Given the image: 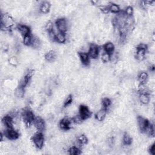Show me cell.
I'll list each match as a JSON object with an SVG mask.
<instances>
[{
    "label": "cell",
    "instance_id": "cell-35",
    "mask_svg": "<svg viewBox=\"0 0 155 155\" xmlns=\"http://www.w3.org/2000/svg\"><path fill=\"white\" fill-rule=\"evenodd\" d=\"M9 64L11 65L14 66V67H15V66H17L18 64V60L17 59L15 58V57H12L10 58L9 60Z\"/></svg>",
    "mask_w": 155,
    "mask_h": 155
},
{
    "label": "cell",
    "instance_id": "cell-33",
    "mask_svg": "<svg viewBox=\"0 0 155 155\" xmlns=\"http://www.w3.org/2000/svg\"><path fill=\"white\" fill-rule=\"evenodd\" d=\"M45 29L47 31V32L50 33L51 32L54 31V27H53V24L52 23L51 21H49L46 23V26H45Z\"/></svg>",
    "mask_w": 155,
    "mask_h": 155
},
{
    "label": "cell",
    "instance_id": "cell-23",
    "mask_svg": "<svg viewBox=\"0 0 155 155\" xmlns=\"http://www.w3.org/2000/svg\"><path fill=\"white\" fill-rule=\"evenodd\" d=\"M133 142V139L131 136L128 134L127 133H125L123 137V143L124 146H128L131 145Z\"/></svg>",
    "mask_w": 155,
    "mask_h": 155
},
{
    "label": "cell",
    "instance_id": "cell-28",
    "mask_svg": "<svg viewBox=\"0 0 155 155\" xmlns=\"http://www.w3.org/2000/svg\"><path fill=\"white\" fill-rule=\"evenodd\" d=\"M69 154L70 155H80L81 154V150L80 148L74 146L69 149Z\"/></svg>",
    "mask_w": 155,
    "mask_h": 155
},
{
    "label": "cell",
    "instance_id": "cell-15",
    "mask_svg": "<svg viewBox=\"0 0 155 155\" xmlns=\"http://www.w3.org/2000/svg\"><path fill=\"white\" fill-rule=\"evenodd\" d=\"M107 110L104 108H102L96 113L95 119L98 121H103L106 117Z\"/></svg>",
    "mask_w": 155,
    "mask_h": 155
},
{
    "label": "cell",
    "instance_id": "cell-21",
    "mask_svg": "<svg viewBox=\"0 0 155 155\" xmlns=\"http://www.w3.org/2000/svg\"><path fill=\"white\" fill-rule=\"evenodd\" d=\"M147 53L146 50L144 49H136V56L135 58L138 61H143L145 59L146 55Z\"/></svg>",
    "mask_w": 155,
    "mask_h": 155
},
{
    "label": "cell",
    "instance_id": "cell-31",
    "mask_svg": "<svg viewBox=\"0 0 155 155\" xmlns=\"http://www.w3.org/2000/svg\"><path fill=\"white\" fill-rule=\"evenodd\" d=\"M72 102H73V96L72 95H69L67 98H66L64 102V104H63L64 107V108L67 107L72 103Z\"/></svg>",
    "mask_w": 155,
    "mask_h": 155
},
{
    "label": "cell",
    "instance_id": "cell-40",
    "mask_svg": "<svg viewBox=\"0 0 155 155\" xmlns=\"http://www.w3.org/2000/svg\"><path fill=\"white\" fill-rule=\"evenodd\" d=\"M0 136H1V139H0V140H1V141H3V137L4 136V133H1V134H0Z\"/></svg>",
    "mask_w": 155,
    "mask_h": 155
},
{
    "label": "cell",
    "instance_id": "cell-17",
    "mask_svg": "<svg viewBox=\"0 0 155 155\" xmlns=\"http://www.w3.org/2000/svg\"><path fill=\"white\" fill-rule=\"evenodd\" d=\"M44 58H45L46 61L52 62L57 58V53L55 50H50L46 53Z\"/></svg>",
    "mask_w": 155,
    "mask_h": 155
},
{
    "label": "cell",
    "instance_id": "cell-38",
    "mask_svg": "<svg viewBox=\"0 0 155 155\" xmlns=\"http://www.w3.org/2000/svg\"><path fill=\"white\" fill-rule=\"evenodd\" d=\"M107 143L110 146H113L115 144V138L113 136H110L107 139Z\"/></svg>",
    "mask_w": 155,
    "mask_h": 155
},
{
    "label": "cell",
    "instance_id": "cell-34",
    "mask_svg": "<svg viewBox=\"0 0 155 155\" xmlns=\"http://www.w3.org/2000/svg\"><path fill=\"white\" fill-rule=\"evenodd\" d=\"M72 121H73V122L74 123V124H79L82 123L84 120L82 119V118L80 116V115H78L74 116V117L72 118Z\"/></svg>",
    "mask_w": 155,
    "mask_h": 155
},
{
    "label": "cell",
    "instance_id": "cell-14",
    "mask_svg": "<svg viewBox=\"0 0 155 155\" xmlns=\"http://www.w3.org/2000/svg\"><path fill=\"white\" fill-rule=\"evenodd\" d=\"M103 47V50L104 52L108 53L110 55H112L114 53V51L115 49V45L112 42H106L105 44H104Z\"/></svg>",
    "mask_w": 155,
    "mask_h": 155
},
{
    "label": "cell",
    "instance_id": "cell-39",
    "mask_svg": "<svg viewBox=\"0 0 155 155\" xmlns=\"http://www.w3.org/2000/svg\"><path fill=\"white\" fill-rule=\"evenodd\" d=\"M148 150H149V152L150 154L154 155V153H155V145H154V144H153L152 145H151L149 147Z\"/></svg>",
    "mask_w": 155,
    "mask_h": 155
},
{
    "label": "cell",
    "instance_id": "cell-11",
    "mask_svg": "<svg viewBox=\"0 0 155 155\" xmlns=\"http://www.w3.org/2000/svg\"><path fill=\"white\" fill-rule=\"evenodd\" d=\"M78 56L80 59L81 62L82 64L85 66H87L90 64V58L88 55V53L84 52H80L78 53Z\"/></svg>",
    "mask_w": 155,
    "mask_h": 155
},
{
    "label": "cell",
    "instance_id": "cell-19",
    "mask_svg": "<svg viewBox=\"0 0 155 155\" xmlns=\"http://www.w3.org/2000/svg\"><path fill=\"white\" fill-rule=\"evenodd\" d=\"M149 78V75L147 72H142L139 73L138 76V80L140 84L142 85H146V83L147 81Z\"/></svg>",
    "mask_w": 155,
    "mask_h": 155
},
{
    "label": "cell",
    "instance_id": "cell-7",
    "mask_svg": "<svg viewBox=\"0 0 155 155\" xmlns=\"http://www.w3.org/2000/svg\"><path fill=\"white\" fill-rule=\"evenodd\" d=\"M72 123H74L72 121V119H70L67 118H65L62 119L60 121L59 126L61 130L67 131L70 129L71 125Z\"/></svg>",
    "mask_w": 155,
    "mask_h": 155
},
{
    "label": "cell",
    "instance_id": "cell-24",
    "mask_svg": "<svg viewBox=\"0 0 155 155\" xmlns=\"http://www.w3.org/2000/svg\"><path fill=\"white\" fill-rule=\"evenodd\" d=\"M41 45V42L39 39V38L36 36H33V39H32V42L31 47L33 48H34L35 49L40 48Z\"/></svg>",
    "mask_w": 155,
    "mask_h": 155
},
{
    "label": "cell",
    "instance_id": "cell-2",
    "mask_svg": "<svg viewBox=\"0 0 155 155\" xmlns=\"http://www.w3.org/2000/svg\"><path fill=\"white\" fill-rule=\"evenodd\" d=\"M32 141L34 142L35 146L39 150H41L44 144V136L42 132L37 131L32 136Z\"/></svg>",
    "mask_w": 155,
    "mask_h": 155
},
{
    "label": "cell",
    "instance_id": "cell-3",
    "mask_svg": "<svg viewBox=\"0 0 155 155\" xmlns=\"http://www.w3.org/2000/svg\"><path fill=\"white\" fill-rule=\"evenodd\" d=\"M55 25H56L58 32L65 34V33L67 31V20L63 18H58L55 22Z\"/></svg>",
    "mask_w": 155,
    "mask_h": 155
},
{
    "label": "cell",
    "instance_id": "cell-27",
    "mask_svg": "<svg viewBox=\"0 0 155 155\" xmlns=\"http://www.w3.org/2000/svg\"><path fill=\"white\" fill-rule=\"evenodd\" d=\"M101 104H102L103 108L108 110V108L112 105V101H111V99H109L108 98H104L102 99Z\"/></svg>",
    "mask_w": 155,
    "mask_h": 155
},
{
    "label": "cell",
    "instance_id": "cell-8",
    "mask_svg": "<svg viewBox=\"0 0 155 155\" xmlns=\"http://www.w3.org/2000/svg\"><path fill=\"white\" fill-rule=\"evenodd\" d=\"M34 125L38 131L42 132L44 130H45L46 127V123L44 120L41 118V117H36L34 122Z\"/></svg>",
    "mask_w": 155,
    "mask_h": 155
},
{
    "label": "cell",
    "instance_id": "cell-10",
    "mask_svg": "<svg viewBox=\"0 0 155 155\" xmlns=\"http://www.w3.org/2000/svg\"><path fill=\"white\" fill-rule=\"evenodd\" d=\"M3 123L6 128H14V118L9 114L6 115L2 119Z\"/></svg>",
    "mask_w": 155,
    "mask_h": 155
},
{
    "label": "cell",
    "instance_id": "cell-13",
    "mask_svg": "<svg viewBox=\"0 0 155 155\" xmlns=\"http://www.w3.org/2000/svg\"><path fill=\"white\" fill-rule=\"evenodd\" d=\"M51 7V4L48 1H43L40 4L39 12L43 14H47L49 12Z\"/></svg>",
    "mask_w": 155,
    "mask_h": 155
},
{
    "label": "cell",
    "instance_id": "cell-22",
    "mask_svg": "<svg viewBox=\"0 0 155 155\" xmlns=\"http://www.w3.org/2000/svg\"><path fill=\"white\" fill-rule=\"evenodd\" d=\"M25 95V88L18 85L15 90V95L18 98H23Z\"/></svg>",
    "mask_w": 155,
    "mask_h": 155
},
{
    "label": "cell",
    "instance_id": "cell-5",
    "mask_svg": "<svg viewBox=\"0 0 155 155\" xmlns=\"http://www.w3.org/2000/svg\"><path fill=\"white\" fill-rule=\"evenodd\" d=\"M4 136L6 137L9 140L15 141L19 138V133L18 131L15 130L14 128H6L4 133Z\"/></svg>",
    "mask_w": 155,
    "mask_h": 155
},
{
    "label": "cell",
    "instance_id": "cell-6",
    "mask_svg": "<svg viewBox=\"0 0 155 155\" xmlns=\"http://www.w3.org/2000/svg\"><path fill=\"white\" fill-rule=\"evenodd\" d=\"M92 112L88 108V107L85 105H81L79 107V115L84 121L92 116Z\"/></svg>",
    "mask_w": 155,
    "mask_h": 155
},
{
    "label": "cell",
    "instance_id": "cell-37",
    "mask_svg": "<svg viewBox=\"0 0 155 155\" xmlns=\"http://www.w3.org/2000/svg\"><path fill=\"white\" fill-rule=\"evenodd\" d=\"M136 49H144L147 50L148 46L145 43H140L136 46Z\"/></svg>",
    "mask_w": 155,
    "mask_h": 155
},
{
    "label": "cell",
    "instance_id": "cell-4",
    "mask_svg": "<svg viewBox=\"0 0 155 155\" xmlns=\"http://www.w3.org/2000/svg\"><path fill=\"white\" fill-rule=\"evenodd\" d=\"M137 122H138V125L139 130L141 131V133H144L147 128L148 127L150 124V121L145 118L141 116H138L137 117Z\"/></svg>",
    "mask_w": 155,
    "mask_h": 155
},
{
    "label": "cell",
    "instance_id": "cell-9",
    "mask_svg": "<svg viewBox=\"0 0 155 155\" xmlns=\"http://www.w3.org/2000/svg\"><path fill=\"white\" fill-rule=\"evenodd\" d=\"M90 58L96 59L99 54V48L95 44H92L89 47L88 52H87Z\"/></svg>",
    "mask_w": 155,
    "mask_h": 155
},
{
    "label": "cell",
    "instance_id": "cell-26",
    "mask_svg": "<svg viewBox=\"0 0 155 155\" xmlns=\"http://www.w3.org/2000/svg\"><path fill=\"white\" fill-rule=\"evenodd\" d=\"M67 38H66V35L64 34H62V33L58 32L56 36V42L60 44H64L66 42Z\"/></svg>",
    "mask_w": 155,
    "mask_h": 155
},
{
    "label": "cell",
    "instance_id": "cell-16",
    "mask_svg": "<svg viewBox=\"0 0 155 155\" xmlns=\"http://www.w3.org/2000/svg\"><path fill=\"white\" fill-rule=\"evenodd\" d=\"M88 142V139L85 135H81L77 138L76 144L75 146L80 148L82 146L87 144Z\"/></svg>",
    "mask_w": 155,
    "mask_h": 155
},
{
    "label": "cell",
    "instance_id": "cell-12",
    "mask_svg": "<svg viewBox=\"0 0 155 155\" xmlns=\"http://www.w3.org/2000/svg\"><path fill=\"white\" fill-rule=\"evenodd\" d=\"M17 29L21 35L23 37L26 35L31 34L30 28L25 24H18Z\"/></svg>",
    "mask_w": 155,
    "mask_h": 155
},
{
    "label": "cell",
    "instance_id": "cell-30",
    "mask_svg": "<svg viewBox=\"0 0 155 155\" xmlns=\"http://www.w3.org/2000/svg\"><path fill=\"white\" fill-rule=\"evenodd\" d=\"M124 12L127 17H131L133 16V15L134 10H133V7L128 6L126 7V8L124 10Z\"/></svg>",
    "mask_w": 155,
    "mask_h": 155
},
{
    "label": "cell",
    "instance_id": "cell-25",
    "mask_svg": "<svg viewBox=\"0 0 155 155\" xmlns=\"http://www.w3.org/2000/svg\"><path fill=\"white\" fill-rule=\"evenodd\" d=\"M144 133H146L148 136L151 137H154L155 135V130H154V126L153 124L150 123L148 127L147 128Z\"/></svg>",
    "mask_w": 155,
    "mask_h": 155
},
{
    "label": "cell",
    "instance_id": "cell-29",
    "mask_svg": "<svg viewBox=\"0 0 155 155\" xmlns=\"http://www.w3.org/2000/svg\"><path fill=\"white\" fill-rule=\"evenodd\" d=\"M33 39V35L32 34L26 35L23 37V44L26 46H31Z\"/></svg>",
    "mask_w": 155,
    "mask_h": 155
},
{
    "label": "cell",
    "instance_id": "cell-20",
    "mask_svg": "<svg viewBox=\"0 0 155 155\" xmlns=\"http://www.w3.org/2000/svg\"><path fill=\"white\" fill-rule=\"evenodd\" d=\"M139 100L142 104L144 105L148 104L150 101V94L140 93L139 95Z\"/></svg>",
    "mask_w": 155,
    "mask_h": 155
},
{
    "label": "cell",
    "instance_id": "cell-18",
    "mask_svg": "<svg viewBox=\"0 0 155 155\" xmlns=\"http://www.w3.org/2000/svg\"><path fill=\"white\" fill-rule=\"evenodd\" d=\"M107 7L109 10V12H112L113 14H118L121 12V9H120L119 6L116 3H110L107 5Z\"/></svg>",
    "mask_w": 155,
    "mask_h": 155
},
{
    "label": "cell",
    "instance_id": "cell-36",
    "mask_svg": "<svg viewBox=\"0 0 155 155\" xmlns=\"http://www.w3.org/2000/svg\"><path fill=\"white\" fill-rule=\"evenodd\" d=\"M49 35V39L53 41V42H56V36H57V34H55V32L54 31L51 32L48 34Z\"/></svg>",
    "mask_w": 155,
    "mask_h": 155
},
{
    "label": "cell",
    "instance_id": "cell-1",
    "mask_svg": "<svg viewBox=\"0 0 155 155\" xmlns=\"http://www.w3.org/2000/svg\"><path fill=\"white\" fill-rule=\"evenodd\" d=\"M21 116L27 127H29L32 124H34V122L36 117L30 109L28 108L23 109L21 112Z\"/></svg>",
    "mask_w": 155,
    "mask_h": 155
},
{
    "label": "cell",
    "instance_id": "cell-32",
    "mask_svg": "<svg viewBox=\"0 0 155 155\" xmlns=\"http://www.w3.org/2000/svg\"><path fill=\"white\" fill-rule=\"evenodd\" d=\"M112 59V55H110L108 53H107L104 52V53L101 55V60L103 62H108Z\"/></svg>",
    "mask_w": 155,
    "mask_h": 155
}]
</instances>
